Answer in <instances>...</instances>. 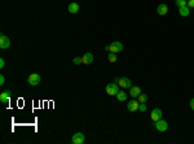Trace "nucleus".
Listing matches in <instances>:
<instances>
[{"label": "nucleus", "instance_id": "1", "mask_svg": "<svg viewBox=\"0 0 194 144\" xmlns=\"http://www.w3.org/2000/svg\"><path fill=\"white\" fill-rule=\"evenodd\" d=\"M119 92V84H116V83H109V84L106 86V93L110 96H114L116 93Z\"/></svg>", "mask_w": 194, "mask_h": 144}, {"label": "nucleus", "instance_id": "2", "mask_svg": "<svg viewBox=\"0 0 194 144\" xmlns=\"http://www.w3.org/2000/svg\"><path fill=\"white\" fill-rule=\"evenodd\" d=\"M27 83H29L30 86H38L39 83H40V75L36 73L30 74L29 78H27Z\"/></svg>", "mask_w": 194, "mask_h": 144}, {"label": "nucleus", "instance_id": "3", "mask_svg": "<svg viewBox=\"0 0 194 144\" xmlns=\"http://www.w3.org/2000/svg\"><path fill=\"white\" fill-rule=\"evenodd\" d=\"M119 87L122 88H131L132 87V82L129 78H127V77H122V78H119Z\"/></svg>", "mask_w": 194, "mask_h": 144}, {"label": "nucleus", "instance_id": "4", "mask_svg": "<svg viewBox=\"0 0 194 144\" xmlns=\"http://www.w3.org/2000/svg\"><path fill=\"white\" fill-rule=\"evenodd\" d=\"M123 51V44L120 42H113L111 46H110V52L111 53H118V52Z\"/></svg>", "mask_w": 194, "mask_h": 144}, {"label": "nucleus", "instance_id": "5", "mask_svg": "<svg viewBox=\"0 0 194 144\" xmlns=\"http://www.w3.org/2000/svg\"><path fill=\"white\" fill-rule=\"evenodd\" d=\"M71 143L73 144H83L84 143V135L82 132H76L71 136Z\"/></svg>", "mask_w": 194, "mask_h": 144}, {"label": "nucleus", "instance_id": "6", "mask_svg": "<svg viewBox=\"0 0 194 144\" xmlns=\"http://www.w3.org/2000/svg\"><path fill=\"white\" fill-rule=\"evenodd\" d=\"M155 129L158 130V131H166V130L168 129V123H167V121H164V120H159V121H157L155 122Z\"/></svg>", "mask_w": 194, "mask_h": 144}, {"label": "nucleus", "instance_id": "7", "mask_svg": "<svg viewBox=\"0 0 194 144\" xmlns=\"http://www.w3.org/2000/svg\"><path fill=\"white\" fill-rule=\"evenodd\" d=\"M9 46H10L9 38L5 37L4 34H1V35H0V48H1V49H7V48H9Z\"/></svg>", "mask_w": 194, "mask_h": 144}, {"label": "nucleus", "instance_id": "8", "mask_svg": "<svg viewBox=\"0 0 194 144\" xmlns=\"http://www.w3.org/2000/svg\"><path fill=\"white\" fill-rule=\"evenodd\" d=\"M162 117H163V113H162V110H160L159 108H155V109H153V112H151V120H153L154 122L162 120Z\"/></svg>", "mask_w": 194, "mask_h": 144}, {"label": "nucleus", "instance_id": "9", "mask_svg": "<svg viewBox=\"0 0 194 144\" xmlns=\"http://www.w3.org/2000/svg\"><path fill=\"white\" fill-rule=\"evenodd\" d=\"M138 105H140V101L138 100H131L128 104H127V109L129 110V112H136V110H138Z\"/></svg>", "mask_w": 194, "mask_h": 144}, {"label": "nucleus", "instance_id": "10", "mask_svg": "<svg viewBox=\"0 0 194 144\" xmlns=\"http://www.w3.org/2000/svg\"><path fill=\"white\" fill-rule=\"evenodd\" d=\"M10 95H12V92H10L9 90H8V91H4V92H1V93H0V101H1L3 104L9 103Z\"/></svg>", "mask_w": 194, "mask_h": 144}, {"label": "nucleus", "instance_id": "11", "mask_svg": "<svg viewBox=\"0 0 194 144\" xmlns=\"http://www.w3.org/2000/svg\"><path fill=\"white\" fill-rule=\"evenodd\" d=\"M93 62V55L89 53V52H87V53H84L82 56V64H85V65H88V64H92Z\"/></svg>", "mask_w": 194, "mask_h": 144}, {"label": "nucleus", "instance_id": "12", "mask_svg": "<svg viewBox=\"0 0 194 144\" xmlns=\"http://www.w3.org/2000/svg\"><path fill=\"white\" fill-rule=\"evenodd\" d=\"M140 93H141V88L138 87V86H132V87L129 88V95H131L132 98H138Z\"/></svg>", "mask_w": 194, "mask_h": 144}, {"label": "nucleus", "instance_id": "13", "mask_svg": "<svg viewBox=\"0 0 194 144\" xmlns=\"http://www.w3.org/2000/svg\"><path fill=\"white\" fill-rule=\"evenodd\" d=\"M157 12H158V15H160V16L167 15L168 7L166 4H159V5H158V8H157Z\"/></svg>", "mask_w": 194, "mask_h": 144}, {"label": "nucleus", "instance_id": "14", "mask_svg": "<svg viewBox=\"0 0 194 144\" xmlns=\"http://www.w3.org/2000/svg\"><path fill=\"white\" fill-rule=\"evenodd\" d=\"M69 12L73 13V15L78 13L79 12V4H78V3H70V4H69Z\"/></svg>", "mask_w": 194, "mask_h": 144}, {"label": "nucleus", "instance_id": "15", "mask_svg": "<svg viewBox=\"0 0 194 144\" xmlns=\"http://www.w3.org/2000/svg\"><path fill=\"white\" fill-rule=\"evenodd\" d=\"M179 13L182 16V17H188V16L190 15V9H189V7H181V8H179Z\"/></svg>", "mask_w": 194, "mask_h": 144}, {"label": "nucleus", "instance_id": "16", "mask_svg": "<svg viewBox=\"0 0 194 144\" xmlns=\"http://www.w3.org/2000/svg\"><path fill=\"white\" fill-rule=\"evenodd\" d=\"M116 98H118L119 101H126L127 99V93L124 92V91H119L118 93H116Z\"/></svg>", "mask_w": 194, "mask_h": 144}, {"label": "nucleus", "instance_id": "17", "mask_svg": "<svg viewBox=\"0 0 194 144\" xmlns=\"http://www.w3.org/2000/svg\"><path fill=\"white\" fill-rule=\"evenodd\" d=\"M138 101H140V103H146V101H148V95L141 92L140 95H138Z\"/></svg>", "mask_w": 194, "mask_h": 144}, {"label": "nucleus", "instance_id": "18", "mask_svg": "<svg viewBox=\"0 0 194 144\" xmlns=\"http://www.w3.org/2000/svg\"><path fill=\"white\" fill-rule=\"evenodd\" d=\"M107 59H109V61H110V62H115L118 57H116V53H111V52H110L109 56H107Z\"/></svg>", "mask_w": 194, "mask_h": 144}, {"label": "nucleus", "instance_id": "19", "mask_svg": "<svg viewBox=\"0 0 194 144\" xmlns=\"http://www.w3.org/2000/svg\"><path fill=\"white\" fill-rule=\"evenodd\" d=\"M186 4H188V1H186V0H176V5H177L179 8L185 7Z\"/></svg>", "mask_w": 194, "mask_h": 144}, {"label": "nucleus", "instance_id": "20", "mask_svg": "<svg viewBox=\"0 0 194 144\" xmlns=\"http://www.w3.org/2000/svg\"><path fill=\"white\" fill-rule=\"evenodd\" d=\"M138 110H140V112H145V110H146L145 103H140V105H138Z\"/></svg>", "mask_w": 194, "mask_h": 144}, {"label": "nucleus", "instance_id": "21", "mask_svg": "<svg viewBox=\"0 0 194 144\" xmlns=\"http://www.w3.org/2000/svg\"><path fill=\"white\" fill-rule=\"evenodd\" d=\"M73 62L75 64V65H79V64H82V57H75V59L73 60Z\"/></svg>", "mask_w": 194, "mask_h": 144}, {"label": "nucleus", "instance_id": "22", "mask_svg": "<svg viewBox=\"0 0 194 144\" xmlns=\"http://www.w3.org/2000/svg\"><path fill=\"white\" fill-rule=\"evenodd\" d=\"M188 5H189V8H194V0H189Z\"/></svg>", "mask_w": 194, "mask_h": 144}, {"label": "nucleus", "instance_id": "23", "mask_svg": "<svg viewBox=\"0 0 194 144\" xmlns=\"http://www.w3.org/2000/svg\"><path fill=\"white\" fill-rule=\"evenodd\" d=\"M4 82H5V78H4V75H0V84H4Z\"/></svg>", "mask_w": 194, "mask_h": 144}, {"label": "nucleus", "instance_id": "24", "mask_svg": "<svg viewBox=\"0 0 194 144\" xmlns=\"http://www.w3.org/2000/svg\"><path fill=\"white\" fill-rule=\"evenodd\" d=\"M4 65H5L4 60H3V59H0V68H4Z\"/></svg>", "mask_w": 194, "mask_h": 144}, {"label": "nucleus", "instance_id": "25", "mask_svg": "<svg viewBox=\"0 0 194 144\" xmlns=\"http://www.w3.org/2000/svg\"><path fill=\"white\" fill-rule=\"evenodd\" d=\"M190 108H192V109L194 110V99H192V100H190Z\"/></svg>", "mask_w": 194, "mask_h": 144}]
</instances>
